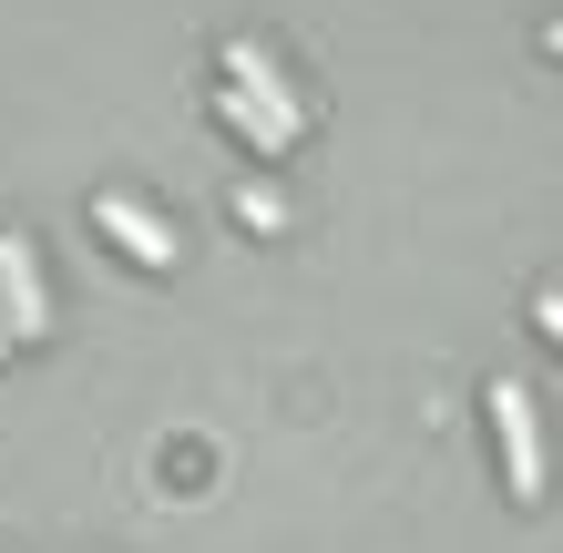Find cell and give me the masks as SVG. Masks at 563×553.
I'll return each instance as SVG.
<instances>
[{
	"mask_svg": "<svg viewBox=\"0 0 563 553\" xmlns=\"http://www.w3.org/2000/svg\"><path fill=\"white\" fill-rule=\"evenodd\" d=\"M0 308H11V329L21 339H42V267H31V236H0Z\"/></svg>",
	"mask_w": 563,
	"mask_h": 553,
	"instance_id": "277c9868",
	"label": "cell"
},
{
	"mask_svg": "<svg viewBox=\"0 0 563 553\" xmlns=\"http://www.w3.org/2000/svg\"><path fill=\"white\" fill-rule=\"evenodd\" d=\"M543 52H563V21H553V31H543Z\"/></svg>",
	"mask_w": 563,
	"mask_h": 553,
	"instance_id": "ba28073f",
	"label": "cell"
},
{
	"mask_svg": "<svg viewBox=\"0 0 563 553\" xmlns=\"http://www.w3.org/2000/svg\"><path fill=\"white\" fill-rule=\"evenodd\" d=\"M11 349H21V329H11V308H0V360H11Z\"/></svg>",
	"mask_w": 563,
	"mask_h": 553,
	"instance_id": "52a82bcc",
	"label": "cell"
},
{
	"mask_svg": "<svg viewBox=\"0 0 563 553\" xmlns=\"http://www.w3.org/2000/svg\"><path fill=\"white\" fill-rule=\"evenodd\" d=\"M533 318H543V329L563 339V287H543V298H533Z\"/></svg>",
	"mask_w": 563,
	"mask_h": 553,
	"instance_id": "8992f818",
	"label": "cell"
},
{
	"mask_svg": "<svg viewBox=\"0 0 563 553\" xmlns=\"http://www.w3.org/2000/svg\"><path fill=\"white\" fill-rule=\"evenodd\" d=\"M92 225H103L123 256H144V267H175V225H164V215H144L134 195H92Z\"/></svg>",
	"mask_w": 563,
	"mask_h": 553,
	"instance_id": "7a4b0ae2",
	"label": "cell"
},
{
	"mask_svg": "<svg viewBox=\"0 0 563 553\" xmlns=\"http://www.w3.org/2000/svg\"><path fill=\"white\" fill-rule=\"evenodd\" d=\"M492 431H503L512 502H543V431H533V389H522V379H492Z\"/></svg>",
	"mask_w": 563,
	"mask_h": 553,
	"instance_id": "6da1fadb",
	"label": "cell"
},
{
	"mask_svg": "<svg viewBox=\"0 0 563 553\" xmlns=\"http://www.w3.org/2000/svg\"><path fill=\"white\" fill-rule=\"evenodd\" d=\"M225 82H236V92H246V103H267V113L287 123V134H308V113H297V92L277 82V62H267V52H256V42H225Z\"/></svg>",
	"mask_w": 563,
	"mask_h": 553,
	"instance_id": "3957f363",
	"label": "cell"
},
{
	"mask_svg": "<svg viewBox=\"0 0 563 553\" xmlns=\"http://www.w3.org/2000/svg\"><path fill=\"white\" fill-rule=\"evenodd\" d=\"M216 113H225V134H246L256 154H287V144H297V134H287V123H277L267 103H246V92H236V82H225V92H216Z\"/></svg>",
	"mask_w": 563,
	"mask_h": 553,
	"instance_id": "5b68a950",
	"label": "cell"
}]
</instances>
